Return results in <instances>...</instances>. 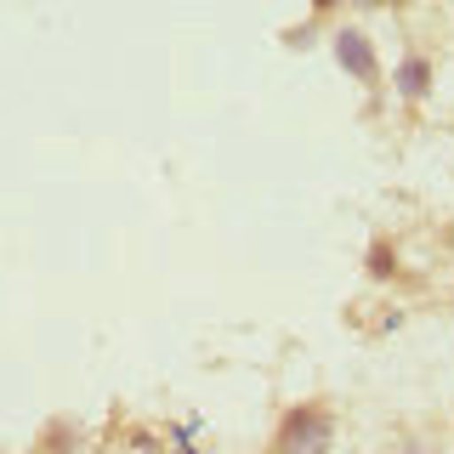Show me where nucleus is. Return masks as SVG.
<instances>
[{"instance_id":"obj_1","label":"nucleus","mask_w":454,"mask_h":454,"mask_svg":"<svg viewBox=\"0 0 454 454\" xmlns=\"http://www.w3.org/2000/svg\"><path fill=\"white\" fill-rule=\"evenodd\" d=\"M335 437V420L330 409H290V420L278 426V454H324Z\"/></svg>"},{"instance_id":"obj_2","label":"nucleus","mask_w":454,"mask_h":454,"mask_svg":"<svg viewBox=\"0 0 454 454\" xmlns=\"http://www.w3.org/2000/svg\"><path fill=\"white\" fill-rule=\"evenodd\" d=\"M335 63L347 68L352 80H364V85H375V80H380V68H375V46L364 40V28H340V35H335Z\"/></svg>"},{"instance_id":"obj_3","label":"nucleus","mask_w":454,"mask_h":454,"mask_svg":"<svg viewBox=\"0 0 454 454\" xmlns=\"http://www.w3.org/2000/svg\"><path fill=\"white\" fill-rule=\"evenodd\" d=\"M397 97H403V103H420V97H432V63H426L420 51H409L403 63H397Z\"/></svg>"},{"instance_id":"obj_4","label":"nucleus","mask_w":454,"mask_h":454,"mask_svg":"<svg viewBox=\"0 0 454 454\" xmlns=\"http://www.w3.org/2000/svg\"><path fill=\"white\" fill-rule=\"evenodd\" d=\"M369 267H375V278H392V250L375 245V250H369Z\"/></svg>"},{"instance_id":"obj_5","label":"nucleus","mask_w":454,"mask_h":454,"mask_svg":"<svg viewBox=\"0 0 454 454\" xmlns=\"http://www.w3.org/2000/svg\"><path fill=\"white\" fill-rule=\"evenodd\" d=\"M312 6H318V12H330V6H340V0H312Z\"/></svg>"},{"instance_id":"obj_6","label":"nucleus","mask_w":454,"mask_h":454,"mask_svg":"<svg viewBox=\"0 0 454 454\" xmlns=\"http://www.w3.org/2000/svg\"><path fill=\"white\" fill-rule=\"evenodd\" d=\"M380 6H403V0H380Z\"/></svg>"},{"instance_id":"obj_7","label":"nucleus","mask_w":454,"mask_h":454,"mask_svg":"<svg viewBox=\"0 0 454 454\" xmlns=\"http://www.w3.org/2000/svg\"><path fill=\"white\" fill-rule=\"evenodd\" d=\"M364 6H380V0H364Z\"/></svg>"}]
</instances>
